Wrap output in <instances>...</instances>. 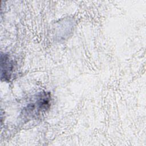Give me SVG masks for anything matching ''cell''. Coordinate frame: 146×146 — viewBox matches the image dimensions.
<instances>
[{"instance_id": "1", "label": "cell", "mask_w": 146, "mask_h": 146, "mask_svg": "<svg viewBox=\"0 0 146 146\" xmlns=\"http://www.w3.org/2000/svg\"><path fill=\"white\" fill-rule=\"evenodd\" d=\"M50 100V96L49 94L46 93L41 94L37 96L36 101L29 104L25 110L26 111V112L32 111V113L35 112V113L38 114L39 111H40L42 110H45L49 107Z\"/></svg>"}, {"instance_id": "2", "label": "cell", "mask_w": 146, "mask_h": 146, "mask_svg": "<svg viewBox=\"0 0 146 146\" xmlns=\"http://www.w3.org/2000/svg\"><path fill=\"white\" fill-rule=\"evenodd\" d=\"M13 61L10 60L7 55H1V78L5 80L10 79L14 67Z\"/></svg>"}]
</instances>
